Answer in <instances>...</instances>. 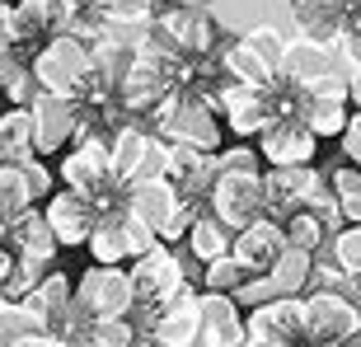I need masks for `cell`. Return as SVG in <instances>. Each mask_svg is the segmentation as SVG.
Wrapping results in <instances>:
<instances>
[{
  "instance_id": "cell-1",
  "label": "cell",
  "mask_w": 361,
  "mask_h": 347,
  "mask_svg": "<svg viewBox=\"0 0 361 347\" xmlns=\"http://www.w3.org/2000/svg\"><path fill=\"white\" fill-rule=\"evenodd\" d=\"M61 183L90 193L99 207H122V183L113 178V160H108V141L94 132H75V141L61 155Z\"/></svg>"
},
{
  "instance_id": "cell-2",
  "label": "cell",
  "mask_w": 361,
  "mask_h": 347,
  "mask_svg": "<svg viewBox=\"0 0 361 347\" xmlns=\"http://www.w3.org/2000/svg\"><path fill=\"white\" fill-rule=\"evenodd\" d=\"M28 71H33L38 90L80 99V90L90 85V42L75 38V33H47L42 47L33 52V61H28Z\"/></svg>"
},
{
  "instance_id": "cell-3",
  "label": "cell",
  "mask_w": 361,
  "mask_h": 347,
  "mask_svg": "<svg viewBox=\"0 0 361 347\" xmlns=\"http://www.w3.org/2000/svg\"><path fill=\"white\" fill-rule=\"evenodd\" d=\"M300 329H305V347L352 343L361 334L357 296L338 291V286H319L314 296H300Z\"/></svg>"
},
{
  "instance_id": "cell-4",
  "label": "cell",
  "mask_w": 361,
  "mask_h": 347,
  "mask_svg": "<svg viewBox=\"0 0 361 347\" xmlns=\"http://www.w3.org/2000/svg\"><path fill=\"white\" fill-rule=\"evenodd\" d=\"M75 305L90 319H132V310H136L132 272L122 263H90L85 277L75 281Z\"/></svg>"
},
{
  "instance_id": "cell-5",
  "label": "cell",
  "mask_w": 361,
  "mask_h": 347,
  "mask_svg": "<svg viewBox=\"0 0 361 347\" xmlns=\"http://www.w3.org/2000/svg\"><path fill=\"white\" fill-rule=\"evenodd\" d=\"M212 216L221 226L240 230L254 216H263V174L258 169H216L212 188H207Z\"/></svg>"
},
{
  "instance_id": "cell-6",
  "label": "cell",
  "mask_w": 361,
  "mask_h": 347,
  "mask_svg": "<svg viewBox=\"0 0 361 347\" xmlns=\"http://www.w3.org/2000/svg\"><path fill=\"white\" fill-rule=\"evenodd\" d=\"M108 160H113V178H118V183L164 178V164H169V141H164V136L141 132V127H118V136L108 141Z\"/></svg>"
},
{
  "instance_id": "cell-7",
  "label": "cell",
  "mask_w": 361,
  "mask_h": 347,
  "mask_svg": "<svg viewBox=\"0 0 361 347\" xmlns=\"http://www.w3.org/2000/svg\"><path fill=\"white\" fill-rule=\"evenodd\" d=\"M244 347H305L300 296H272V300H263V305H249Z\"/></svg>"
},
{
  "instance_id": "cell-8",
  "label": "cell",
  "mask_w": 361,
  "mask_h": 347,
  "mask_svg": "<svg viewBox=\"0 0 361 347\" xmlns=\"http://www.w3.org/2000/svg\"><path fill=\"white\" fill-rule=\"evenodd\" d=\"M127 272H132V286H136V310H155V305H164L169 296H178L188 286V272L174 258L169 244H155L146 254H136Z\"/></svg>"
},
{
  "instance_id": "cell-9",
  "label": "cell",
  "mask_w": 361,
  "mask_h": 347,
  "mask_svg": "<svg viewBox=\"0 0 361 347\" xmlns=\"http://www.w3.org/2000/svg\"><path fill=\"white\" fill-rule=\"evenodd\" d=\"M28 113H33V150L38 155H61L80 132V99H71V94L38 90Z\"/></svg>"
},
{
  "instance_id": "cell-10",
  "label": "cell",
  "mask_w": 361,
  "mask_h": 347,
  "mask_svg": "<svg viewBox=\"0 0 361 347\" xmlns=\"http://www.w3.org/2000/svg\"><path fill=\"white\" fill-rule=\"evenodd\" d=\"M319 155V136L310 132L305 122L295 118H272L263 132H258V160L268 169H286V164H314Z\"/></svg>"
},
{
  "instance_id": "cell-11",
  "label": "cell",
  "mask_w": 361,
  "mask_h": 347,
  "mask_svg": "<svg viewBox=\"0 0 361 347\" xmlns=\"http://www.w3.org/2000/svg\"><path fill=\"white\" fill-rule=\"evenodd\" d=\"M47 207H42V216H47V226H52L56 244L61 249H80L85 240H90L94 221H99V202L90 197V193H80V188H61V193H47Z\"/></svg>"
},
{
  "instance_id": "cell-12",
  "label": "cell",
  "mask_w": 361,
  "mask_h": 347,
  "mask_svg": "<svg viewBox=\"0 0 361 347\" xmlns=\"http://www.w3.org/2000/svg\"><path fill=\"white\" fill-rule=\"evenodd\" d=\"M319 193H329V188L314 164H286V169L263 174V212L268 216H291L295 207H310Z\"/></svg>"
},
{
  "instance_id": "cell-13",
  "label": "cell",
  "mask_w": 361,
  "mask_h": 347,
  "mask_svg": "<svg viewBox=\"0 0 361 347\" xmlns=\"http://www.w3.org/2000/svg\"><path fill=\"white\" fill-rule=\"evenodd\" d=\"M216 113H221V122H226L235 136H258L272 122L268 85H240V80L221 85V94H216Z\"/></svg>"
},
{
  "instance_id": "cell-14",
  "label": "cell",
  "mask_w": 361,
  "mask_h": 347,
  "mask_svg": "<svg viewBox=\"0 0 361 347\" xmlns=\"http://www.w3.org/2000/svg\"><path fill=\"white\" fill-rule=\"evenodd\" d=\"M146 315H150V338L160 347H192L202 334V305L192 286H183L178 296H169L164 305L146 310Z\"/></svg>"
},
{
  "instance_id": "cell-15",
  "label": "cell",
  "mask_w": 361,
  "mask_h": 347,
  "mask_svg": "<svg viewBox=\"0 0 361 347\" xmlns=\"http://www.w3.org/2000/svg\"><path fill=\"white\" fill-rule=\"evenodd\" d=\"M286 249V240H281V221L277 216H254L249 226L235 230V240H230V254H235V263L244 267V272H268L272 258Z\"/></svg>"
},
{
  "instance_id": "cell-16",
  "label": "cell",
  "mask_w": 361,
  "mask_h": 347,
  "mask_svg": "<svg viewBox=\"0 0 361 347\" xmlns=\"http://www.w3.org/2000/svg\"><path fill=\"white\" fill-rule=\"evenodd\" d=\"M0 244H10L14 254H28V258H42V263H52L56 258V235L47 226V216L38 207H24V212H14L10 221H0Z\"/></svg>"
},
{
  "instance_id": "cell-17",
  "label": "cell",
  "mask_w": 361,
  "mask_h": 347,
  "mask_svg": "<svg viewBox=\"0 0 361 347\" xmlns=\"http://www.w3.org/2000/svg\"><path fill=\"white\" fill-rule=\"evenodd\" d=\"M164 178L183 193V197H207V188L216 178V155L197 146H183V141H169V164H164Z\"/></svg>"
},
{
  "instance_id": "cell-18",
  "label": "cell",
  "mask_w": 361,
  "mask_h": 347,
  "mask_svg": "<svg viewBox=\"0 0 361 347\" xmlns=\"http://www.w3.org/2000/svg\"><path fill=\"white\" fill-rule=\"evenodd\" d=\"M348 5L352 0H291V19L305 42L334 52L338 33H343V19H348Z\"/></svg>"
},
{
  "instance_id": "cell-19",
  "label": "cell",
  "mask_w": 361,
  "mask_h": 347,
  "mask_svg": "<svg viewBox=\"0 0 361 347\" xmlns=\"http://www.w3.org/2000/svg\"><path fill=\"white\" fill-rule=\"evenodd\" d=\"M160 33L169 52H212L216 38L207 10H178V5H169V14H160Z\"/></svg>"
},
{
  "instance_id": "cell-20",
  "label": "cell",
  "mask_w": 361,
  "mask_h": 347,
  "mask_svg": "<svg viewBox=\"0 0 361 347\" xmlns=\"http://www.w3.org/2000/svg\"><path fill=\"white\" fill-rule=\"evenodd\" d=\"M197 305H202V329L207 334H216L226 347H244V310L235 305V296L207 291L197 296Z\"/></svg>"
},
{
  "instance_id": "cell-21",
  "label": "cell",
  "mask_w": 361,
  "mask_h": 347,
  "mask_svg": "<svg viewBox=\"0 0 361 347\" xmlns=\"http://www.w3.org/2000/svg\"><path fill=\"white\" fill-rule=\"evenodd\" d=\"M94 263H127V230H122V207H104L99 221H94L90 240H85Z\"/></svg>"
},
{
  "instance_id": "cell-22",
  "label": "cell",
  "mask_w": 361,
  "mask_h": 347,
  "mask_svg": "<svg viewBox=\"0 0 361 347\" xmlns=\"http://www.w3.org/2000/svg\"><path fill=\"white\" fill-rule=\"evenodd\" d=\"M28 155H38V150H33V113L10 104L0 113V160L24 164Z\"/></svg>"
},
{
  "instance_id": "cell-23",
  "label": "cell",
  "mask_w": 361,
  "mask_h": 347,
  "mask_svg": "<svg viewBox=\"0 0 361 347\" xmlns=\"http://www.w3.org/2000/svg\"><path fill=\"white\" fill-rule=\"evenodd\" d=\"M319 71H329V47H314V42H281V56H277V75L291 85H305L314 80Z\"/></svg>"
},
{
  "instance_id": "cell-24",
  "label": "cell",
  "mask_w": 361,
  "mask_h": 347,
  "mask_svg": "<svg viewBox=\"0 0 361 347\" xmlns=\"http://www.w3.org/2000/svg\"><path fill=\"white\" fill-rule=\"evenodd\" d=\"M310 267H314V254H305V249H281L277 258H272V267L263 272V277L272 281V291L277 296H300L310 286Z\"/></svg>"
},
{
  "instance_id": "cell-25",
  "label": "cell",
  "mask_w": 361,
  "mask_h": 347,
  "mask_svg": "<svg viewBox=\"0 0 361 347\" xmlns=\"http://www.w3.org/2000/svg\"><path fill=\"white\" fill-rule=\"evenodd\" d=\"M183 240H188V249H192V258H197V263H212V258L230 254V240H235V230L221 226L212 212H197Z\"/></svg>"
},
{
  "instance_id": "cell-26",
  "label": "cell",
  "mask_w": 361,
  "mask_h": 347,
  "mask_svg": "<svg viewBox=\"0 0 361 347\" xmlns=\"http://www.w3.org/2000/svg\"><path fill=\"white\" fill-rule=\"evenodd\" d=\"M221 66H226L230 80H240V85H272V75H277L268 56H258L244 38H240V42H230L226 52H221Z\"/></svg>"
},
{
  "instance_id": "cell-27",
  "label": "cell",
  "mask_w": 361,
  "mask_h": 347,
  "mask_svg": "<svg viewBox=\"0 0 361 347\" xmlns=\"http://www.w3.org/2000/svg\"><path fill=\"white\" fill-rule=\"evenodd\" d=\"M348 99H305V94H300V104H295V118L305 122L310 132L319 136H338L343 132V122H348Z\"/></svg>"
},
{
  "instance_id": "cell-28",
  "label": "cell",
  "mask_w": 361,
  "mask_h": 347,
  "mask_svg": "<svg viewBox=\"0 0 361 347\" xmlns=\"http://www.w3.org/2000/svg\"><path fill=\"white\" fill-rule=\"evenodd\" d=\"M281 240L291 244V249L319 254L324 240H329V226L319 221V212H310V207H295L291 216H281Z\"/></svg>"
},
{
  "instance_id": "cell-29",
  "label": "cell",
  "mask_w": 361,
  "mask_h": 347,
  "mask_svg": "<svg viewBox=\"0 0 361 347\" xmlns=\"http://www.w3.org/2000/svg\"><path fill=\"white\" fill-rule=\"evenodd\" d=\"M24 300H28L33 310H38V315H42L47 324H52L56 315H61V310H66L71 300H75V281H71L66 272H42V281L24 296Z\"/></svg>"
},
{
  "instance_id": "cell-30",
  "label": "cell",
  "mask_w": 361,
  "mask_h": 347,
  "mask_svg": "<svg viewBox=\"0 0 361 347\" xmlns=\"http://www.w3.org/2000/svg\"><path fill=\"white\" fill-rule=\"evenodd\" d=\"M38 329H47V319L28 300H10V296L0 300V347H10L14 338H24V334H38Z\"/></svg>"
},
{
  "instance_id": "cell-31",
  "label": "cell",
  "mask_w": 361,
  "mask_h": 347,
  "mask_svg": "<svg viewBox=\"0 0 361 347\" xmlns=\"http://www.w3.org/2000/svg\"><path fill=\"white\" fill-rule=\"evenodd\" d=\"M24 207H33V193H28V183H24V164L0 160V221H10V216L24 212Z\"/></svg>"
},
{
  "instance_id": "cell-32",
  "label": "cell",
  "mask_w": 361,
  "mask_h": 347,
  "mask_svg": "<svg viewBox=\"0 0 361 347\" xmlns=\"http://www.w3.org/2000/svg\"><path fill=\"white\" fill-rule=\"evenodd\" d=\"M108 28H146L155 19V0H99Z\"/></svg>"
},
{
  "instance_id": "cell-33",
  "label": "cell",
  "mask_w": 361,
  "mask_h": 347,
  "mask_svg": "<svg viewBox=\"0 0 361 347\" xmlns=\"http://www.w3.org/2000/svg\"><path fill=\"white\" fill-rule=\"evenodd\" d=\"M132 343H136L132 319H90V329L71 347H132Z\"/></svg>"
},
{
  "instance_id": "cell-34",
  "label": "cell",
  "mask_w": 361,
  "mask_h": 347,
  "mask_svg": "<svg viewBox=\"0 0 361 347\" xmlns=\"http://www.w3.org/2000/svg\"><path fill=\"white\" fill-rule=\"evenodd\" d=\"M329 193H334L343 221H361V169L357 164H343V169L329 178Z\"/></svg>"
},
{
  "instance_id": "cell-35",
  "label": "cell",
  "mask_w": 361,
  "mask_h": 347,
  "mask_svg": "<svg viewBox=\"0 0 361 347\" xmlns=\"http://www.w3.org/2000/svg\"><path fill=\"white\" fill-rule=\"evenodd\" d=\"M38 28V19L33 14H24L19 5H10V0H0V52H14L19 56V42H28V33Z\"/></svg>"
},
{
  "instance_id": "cell-36",
  "label": "cell",
  "mask_w": 361,
  "mask_h": 347,
  "mask_svg": "<svg viewBox=\"0 0 361 347\" xmlns=\"http://www.w3.org/2000/svg\"><path fill=\"white\" fill-rule=\"evenodd\" d=\"M334 258L343 267V277L352 286H361V221H348V230L334 235Z\"/></svg>"
},
{
  "instance_id": "cell-37",
  "label": "cell",
  "mask_w": 361,
  "mask_h": 347,
  "mask_svg": "<svg viewBox=\"0 0 361 347\" xmlns=\"http://www.w3.org/2000/svg\"><path fill=\"white\" fill-rule=\"evenodd\" d=\"M42 272H47V263H42V258L14 254V267H10V277L0 281V286H5V296H10V300H24V296H28V291H33V286L42 281Z\"/></svg>"
},
{
  "instance_id": "cell-38",
  "label": "cell",
  "mask_w": 361,
  "mask_h": 347,
  "mask_svg": "<svg viewBox=\"0 0 361 347\" xmlns=\"http://www.w3.org/2000/svg\"><path fill=\"white\" fill-rule=\"evenodd\" d=\"M244 277H249V272L235 263V254H221V258H212V263L202 267V281H207V291H226V296H230Z\"/></svg>"
},
{
  "instance_id": "cell-39",
  "label": "cell",
  "mask_w": 361,
  "mask_h": 347,
  "mask_svg": "<svg viewBox=\"0 0 361 347\" xmlns=\"http://www.w3.org/2000/svg\"><path fill=\"white\" fill-rule=\"evenodd\" d=\"M75 14H80V0H47L33 19H38L42 33H66V28L75 24Z\"/></svg>"
},
{
  "instance_id": "cell-40",
  "label": "cell",
  "mask_w": 361,
  "mask_h": 347,
  "mask_svg": "<svg viewBox=\"0 0 361 347\" xmlns=\"http://www.w3.org/2000/svg\"><path fill=\"white\" fill-rule=\"evenodd\" d=\"M334 47L343 52L348 66H357V61H361V0H352V5H348V19H343V33H338Z\"/></svg>"
},
{
  "instance_id": "cell-41",
  "label": "cell",
  "mask_w": 361,
  "mask_h": 347,
  "mask_svg": "<svg viewBox=\"0 0 361 347\" xmlns=\"http://www.w3.org/2000/svg\"><path fill=\"white\" fill-rule=\"evenodd\" d=\"M5 99H10V104H19V108H28L33 104V99H38V80H33V71L24 66V61H19V66L10 71V80H5Z\"/></svg>"
},
{
  "instance_id": "cell-42",
  "label": "cell",
  "mask_w": 361,
  "mask_h": 347,
  "mask_svg": "<svg viewBox=\"0 0 361 347\" xmlns=\"http://www.w3.org/2000/svg\"><path fill=\"white\" fill-rule=\"evenodd\" d=\"M295 90L305 94V99H348V80H343V75H338L334 66H329V71H319L314 80L295 85Z\"/></svg>"
},
{
  "instance_id": "cell-43",
  "label": "cell",
  "mask_w": 361,
  "mask_h": 347,
  "mask_svg": "<svg viewBox=\"0 0 361 347\" xmlns=\"http://www.w3.org/2000/svg\"><path fill=\"white\" fill-rule=\"evenodd\" d=\"M122 230H127V254H132V258L160 244V235H155V230H150L146 221H141V216H132L127 207H122Z\"/></svg>"
},
{
  "instance_id": "cell-44",
  "label": "cell",
  "mask_w": 361,
  "mask_h": 347,
  "mask_svg": "<svg viewBox=\"0 0 361 347\" xmlns=\"http://www.w3.org/2000/svg\"><path fill=\"white\" fill-rule=\"evenodd\" d=\"M244 42H249V47H254L258 56H268L272 71H277V56H281V33H277V28L258 24V28H249V33H244Z\"/></svg>"
},
{
  "instance_id": "cell-45",
  "label": "cell",
  "mask_w": 361,
  "mask_h": 347,
  "mask_svg": "<svg viewBox=\"0 0 361 347\" xmlns=\"http://www.w3.org/2000/svg\"><path fill=\"white\" fill-rule=\"evenodd\" d=\"M24 183H28V193H33V202L38 197H47V193H52V169H47V164H42V155H28L24 160Z\"/></svg>"
},
{
  "instance_id": "cell-46",
  "label": "cell",
  "mask_w": 361,
  "mask_h": 347,
  "mask_svg": "<svg viewBox=\"0 0 361 347\" xmlns=\"http://www.w3.org/2000/svg\"><path fill=\"white\" fill-rule=\"evenodd\" d=\"M338 141H343V155H348V164H357V169H361V108H357V113H348V122H343Z\"/></svg>"
},
{
  "instance_id": "cell-47",
  "label": "cell",
  "mask_w": 361,
  "mask_h": 347,
  "mask_svg": "<svg viewBox=\"0 0 361 347\" xmlns=\"http://www.w3.org/2000/svg\"><path fill=\"white\" fill-rule=\"evenodd\" d=\"M258 150L254 146H230V150H221L216 155V169H258Z\"/></svg>"
},
{
  "instance_id": "cell-48",
  "label": "cell",
  "mask_w": 361,
  "mask_h": 347,
  "mask_svg": "<svg viewBox=\"0 0 361 347\" xmlns=\"http://www.w3.org/2000/svg\"><path fill=\"white\" fill-rule=\"evenodd\" d=\"M10 347H71L66 338H56L52 329H38V334H24V338H14Z\"/></svg>"
},
{
  "instance_id": "cell-49",
  "label": "cell",
  "mask_w": 361,
  "mask_h": 347,
  "mask_svg": "<svg viewBox=\"0 0 361 347\" xmlns=\"http://www.w3.org/2000/svg\"><path fill=\"white\" fill-rule=\"evenodd\" d=\"M348 104H357V108H361V61L352 66V75H348Z\"/></svg>"
},
{
  "instance_id": "cell-50",
  "label": "cell",
  "mask_w": 361,
  "mask_h": 347,
  "mask_svg": "<svg viewBox=\"0 0 361 347\" xmlns=\"http://www.w3.org/2000/svg\"><path fill=\"white\" fill-rule=\"evenodd\" d=\"M14 66H19V56H14V52H0V90H5V80H10Z\"/></svg>"
},
{
  "instance_id": "cell-51",
  "label": "cell",
  "mask_w": 361,
  "mask_h": 347,
  "mask_svg": "<svg viewBox=\"0 0 361 347\" xmlns=\"http://www.w3.org/2000/svg\"><path fill=\"white\" fill-rule=\"evenodd\" d=\"M10 267H14V249H10V244H0V281L10 277Z\"/></svg>"
},
{
  "instance_id": "cell-52",
  "label": "cell",
  "mask_w": 361,
  "mask_h": 347,
  "mask_svg": "<svg viewBox=\"0 0 361 347\" xmlns=\"http://www.w3.org/2000/svg\"><path fill=\"white\" fill-rule=\"evenodd\" d=\"M42 5H47V0H19V10H24V14H38Z\"/></svg>"
},
{
  "instance_id": "cell-53",
  "label": "cell",
  "mask_w": 361,
  "mask_h": 347,
  "mask_svg": "<svg viewBox=\"0 0 361 347\" xmlns=\"http://www.w3.org/2000/svg\"><path fill=\"white\" fill-rule=\"evenodd\" d=\"M169 5H178V10H202L207 0H169Z\"/></svg>"
},
{
  "instance_id": "cell-54",
  "label": "cell",
  "mask_w": 361,
  "mask_h": 347,
  "mask_svg": "<svg viewBox=\"0 0 361 347\" xmlns=\"http://www.w3.org/2000/svg\"><path fill=\"white\" fill-rule=\"evenodd\" d=\"M132 347H160V343H155V338H136Z\"/></svg>"
},
{
  "instance_id": "cell-55",
  "label": "cell",
  "mask_w": 361,
  "mask_h": 347,
  "mask_svg": "<svg viewBox=\"0 0 361 347\" xmlns=\"http://www.w3.org/2000/svg\"><path fill=\"white\" fill-rule=\"evenodd\" d=\"M329 347H357V338H352V343H329Z\"/></svg>"
},
{
  "instance_id": "cell-56",
  "label": "cell",
  "mask_w": 361,
  "mask_h": 347,
  "mask_svg": "<svg viewBox=\"0 0 361 347\" xmlns=\"http://www.w3.org/2000/svg\"><path fill=\"white\" fill-rule=\"evenodd\" d=\"M80 5H99V0H80Z\"/></svg>"
},
{
  "instance_id": "cell-57",
  "label": "cell",
  "mask_w": 361,
  "mask_h": 347,
  "mask_svg": "<svg viewBox=\"0 0 361 347\" xmlns=\"http://www.w3.org/2000/svg\"><path fill=\"white\" fill-rule=\"evenodd\" d=\"M357 305H361V286H357Z\"/></svg>"
}]
</instances>
